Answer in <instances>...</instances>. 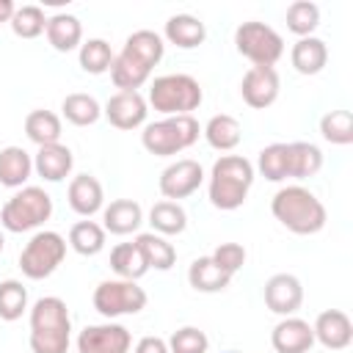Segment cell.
I'll list each match as a JSON object with an SVG mask.
<instances>
[{
  "instance_id": "4fadbf2b",
  "label": "cell",
  "mask_w": 353,
  "mask_h": 353,
  "mask_svg": "<svg viewBox=\"0 0 353 353\" xmlns=\"http://www.w3.org/2000/svg\"><path fill=\"white\" fill-rule=\"evenodd\" d=\"M102 116L116 127V130H138L146 124L149 116V105L138 91H116L105 108Z\"/></svg>"
},
{
  "instance_id": "f1b7e54d",
  "label": "cell",
  "mask_w": 353,
  "mask_h": 353,
  "mask_svg": "<svg viewBox=\"0 0 353 353\" xmlns=\"http://www.w3.org/2000/svg\"><path fill=\"white\" fill-rule=\"evenodd\" d=\"M61 113L69 124L74 127H91L99 121L102 116V105L91 97V94H83V91H74V94H66L63 102H61Z\"/></svg>"
},
{
  "instance_id": "ab89813d",
  "label": "cell",
  "mask_w": 353,
  "mask_h": 353,
  "mask_svg": "<svg viewBox=\"0 0 353 353\" xmlns=\"http://www.w3.org/2000/svg\"><path fill=\"white\" fill-rule=\"evenodd\" d=\"M165 342H168V353H207L210 350L207 334L201 328H196V325L176 328Z\"/></svg>"
},
{
  "instance_id": "8992f818",
  "label": "cell",
  "mask_w": 353,
  "mask_h": 353,
  "mask_svg": "<svg viewBox=\"0 0 353 353\" xmlns=\"http://www.w3.org/2000/svg\"><path fill=\"white\" fill-rule=\"evenodd\" d=\"M201 135V127L193 116H163L157 121L143 124L141 143L154 157H171L190 149Z\"/></svg>"
},
{
  "instance_id": "9c48e42d",
  "label": "cell",
  "mask_w": 353,
  "mask_h": 353,
  "mask_svg": "<svg viewBox=\"0 0 353 353\" xmlns=\"http://www.w3.org/2000/svg\"><path fill=\"white\" fill-rule=\"evenodd\" d=\"M146 301H149L146 290L138 287V281H127V279H105L97 284L91 295L94 309L108 320L121 314H138L141 309H146Z\"/></svg>"
},
{
  "instance_id": "7a4b0ae2",
  "label": "cell",
  "mask_w": 353,
  "mask_h": 353,
  "mask_svg": "<svg viewBox=\"0 0 353 353\" xmlns=\"http://www.w3.org/2000/svg\"><path fill=\"white\" fill-rule=\"evenodd\" d=\"M254 185V163L243 154H221L212 163L207 196L215 210L232 212L245 204L248 190Z\"/></svg>"
},
{
  "instance_id": "4316f807",
  "label": "cell",
  "mask_w": 353,
  "mask_h": 353,
  "mask_svg": "<svg viewBox=\"0 0 353 353\" xmlns=\"http://www.w3.org/2000/svg\"><path fill=\"white\" fill-rule=\"evenodd\" d=\"M135 245L138 251L143 254V262L146 268L152 270H171L174 262H176V248L163 237V234H154V232H141L135 237Z\"/></svg>"
},
{
  "instance_id": "d4e9b609",
  "label": "cell",
  "mask_w": 353,
  "mask_h": 353,
  "mask_svg": "<svg viewBox=\"0 0 353 353\" xmlns=\"http://www.w3.org/2000/svg\"><path fill=\"white\" fill-rule=\"evenodd\" d=\"M188 281L196 292H221L229 287L232 276L226 270H221L212 256H199L188 268Z\"/></svg>"
},
{
  "instance_id": "44dd1931",
  "label": "cell",
  "mask_w": 353,
  "mask_h": 353,
  "mask_svg": "<svg viewBox=\"0 0 353 353\" xmlns=\"http://www.w3.org/2000/svg\"><path fill=\"white\" fill-rule=\"evenodd\" d=\"M163 36H165L168 44L179 47V50H193V47L204 44L207 28H204V22H201L199 17H193V14H174V17H168Z\"/></svg>"
},
{
  "instance_id": "6da1fadb",
  "label": "cell",
  "mask_w": 353,
  "mask_h": 353,
  "mask_svg": "<svg viewBox=\"0 0 353 353\" xmlns=\"http://www.w3.org/2000/svg\"><path fill=\"white\" fill-rule=\"evenodd\" d=\"M270 212L292 234H317L328 221L325 204L303 185L279 188L270 199Z\"/></svg>"
},
{
  "instance_id": "836d02e7",
  "label": "cell",
  "mask_w": 353,
  "mask_h": 353,
  "mask_svg": "<svg viewBox=\"0 0 353 353\" xmlns=\"http://www.w3.org/2000/svg\"><path fill=\"white\" fill-rule=\"evenodd\" d=\"M77 61H80V69L88 74H105L110 72L113 50L105 39H88L77 47Z\"/></svg>"
},
{
  "instance_id": "d6986e66",
  "label": "cell",
  "mask_w": 353,
  "mask_h": 353,
  "mask_svg": "<svg viewBox=\"0 0 353 353\" xmlns=\"http://www.w3.org/2000/svg\"><path fill=\"white\" fill-rule=\"evenodd\" d=\"M74 157L72 149L63 143H50V146H39L36 157H33V171L44 179V182H61L72 174Z\"/></svg>"
},
{
  "instance_id": "60d3db41",
  "label": "cell",
  "mask_w": 353,
  "mask_h": 353,
  "mask_svg": "<svg viewBox=\"0 0 353 353\" xmlns=\"http://www.w3.org/2000/svg\"><path fill=\"white\" fill-rule=\"evenodd\" d=\"M210 256L215 259V265H218L221 270H226L229 276H234L237 270H243L248 254H245V248H243L240 243H221Z\"/></svg>"
},
{
  "instance_id": "e575fe53",
  "label": "cell",
  "mask_w": 353,
  "mask_h": 353,
  "mask_svg": "<svg viewBox=\"0 0 353 353\" xmlns=\"http://www.w3.org/2000/svg\"><path fill=\"white\" fill-rule=\"evenodd\" d=\"M28 312V287L19 279L0 281V320L14 323Z\"/></svg>"
},
{
  "instance_id": "ba28073f",
  "label": "cell",
  "mask_w": 353,
  "mask_h": 353,
  "mask_svg": "<svg viewBox=\"0 0 353 353\" xmlns=\"http://www.w3.org/2000/svg\"><path fill=\"white\" fill-rule=\"evenodd\" d=\"M234 47L243 58H248L254 66H276L284 55V39L276 28L265 22H243L234 30Z\"/></svg>"
},
{
  "instance_id": "5b68a950",
  "label": "cell",
  "mask_w": 353,
  "mask_h": 353,
  "mask_svg": "<svg viewBox=\"0 0 353 353\" xmlns=\"http://www.w3.org/2000/svg\"><path fill=\"white\" fill-rule=\"evenodd\" d=\"M52 215V196L39 188V185H25L19 188L0 210V226L6 232L22 234L41 229Z\"/></svg>"
},
{
  "instance_id": "d6a6232c",
  "label": "cell",
  "mask_w": 353,
  "mask_h": 353,
  "mask_svg": "<svg viewBox=\"0 0 353 353\" xmlns=\"http://www.w3.org/2000/svg\"><path fill=\"white\" fill-rule=\"evenodd\" d=\"M105 229L97 221H77L69 229V245L80 254V256H97L105 248Z\"/></svg>"
},
{
  "instance_id": "74e56055",
  "label": "cell",
  "mask_w": 353,
  "mask_h": 353,
  "mask_svg": "<svg viewBox=\"0 0 353 353\" xmlns=\"http://www.w3.org/2000/svg\"><path fill=\"white\" fill-rule=\"evenodd\" d=\"M320 135L334 146L353 143V113L350 110H328L320 119Z\"/></svg>"
},
{
  "instance_id": "8fae6325",
  "label": "cell",
  "mask_w": 353,
  "mask_h": 353,
  "mask_svg": "<svg viewBox=\"0 0 353 353\" xmlns=\"http://www.w3.org/2000/svg\"><path fill=\"white\" fill-rule=\"evenodd\" d=\"M132 334L121 323L85 325L77 334V353H130Z\"/></svg>"
},
{
  "instance_id": "1f68e13d",
  "label": "cell",
  "mask_w": 353,
  "mask_h": 353,
  "mask_svg": "<svg viewBox=\"0 0 353 353\" xmlns=\"http://www.w3.org/2000/svg\"><path fill=\"white\" fill-rule=\"evenodd\" d=\"M121 50H127L130 55L141 58L143 63H149V66L154 69V66L163 61V52H165V41H163V36H160V33H154V30H146V28H143V30H135V33H130Z\"/></svg>"
},
{
  "instance_id": "83f0119b",
  "label": "cell",
  "mask_w": 353,
  "mask_h": 353,
  "mask_svg": "<svg viewBox=\"0 0 353 353\" xmlns=\"http://www.w3.org/2000/svg\"><path fill=\"white\" fill-rule=\"evenodd\" d=\"M61 116L52 110H30L25 116V135L36 143V146H50V143H61Z\"/></svg>"
},
{
  "instance_id": "ee69618b",
  "label": "cell",
  "mask_w": 353,
  "mask_h": 353,
  "mask_svg": "<svg viewBox=\"0 0 353 353\" xmlns=\"http://www.w3.org/2000/svg\"><path fill=\"white\" fill-rule=\"evenodd\" d=\"M3 245H6V237H3V232H0V254H3Z\"/></svg>"
},
{
  "instance_id": "ac0fdd59",
  "label": "cell",
  "mask_w": 353,
  "mask_h": 353,
  "mask_svg": "<svg viewBox=\"0 0 353 353\" xmlns=\"http://www.w3.org/2000/svg\"><path fill=\"white\" fill-rule=\"evenodd\" d=\"M143 223V210L132 199H116L108 207H102V229L110 234H132Z\"/></svg>"
},
{
  "instance_id": "2e32d148",
  "label": "cell",
  "mask_w": 353,
  "mask_h": 353,
  "mask_svg": "<svg viewBox=\"0 0 353 353\" xmlns=\"http://www.w3.org/2000/svg\"><path fill=\"white\" fill-rule=\"evenodd\" d=\"M314 342H320L328 350H345L353 342V323L342 309H325L312 323Z\"/></svg>"
},
{
  "instance_id": "484cf974",
  "label": "cell",
  "mask_w": 353,
  "mask_h": 353,
  "mask_svg": "<svg viewBox=\"0 0 353 353\" xmlns=\"http://www.w3.org/2000/svg\"><path fill=\"white\" fill-rule=\"evenodd\" d=\"M149 223H152V232L154 234H163V237H174V234H182L188 229V212L179 201H157L152 210H149Z\"/></svg>"
},
{
  "instance_id": "277c9868",
  "label": "cell",
  "mask_w": 353,
  "mask_h": 353,
  "mask_svg": "<svg viewBox=\"0 0 353 353\" xmlns=\"http://www.w3.org/2000/svg\"><path fill=\"white\" fill-rule=\"evenodd\" d=\"M201 99H204V91L199 80L193 74L174 72V74H160L152 80L146 105L163 116H193Z\"/></svg>"
},
{
  "instance_id": "f35d334b",
  "label": "cell",
  "mask_w": 353,
  "mask_h": 353,
  "mask_svg": "<svg viewBox=\"0 0 353 353\" xmlns=\"http://www.w3.org/2000/svg\"><path fill=\"white\" fill-rule=\"evenodd\" d=\"M8 25L19 39H36L47 30V14L39 6H19Z\"/></svg>"
},
{
  "instance_id": "5bb4252c",
  "label": "cell",
  "mask_w": 353,
  "mask_h": 353,
  "mask_svg": "<svg viewBox=\"0 0 353 353\" xmlns=\"http://www.w3.org/2000/svg\"><path fill=\"white\" fill-rule=\"evenodd\" d=\"M265 306L273 312V314H281V317H290L301 309L303 303V284L298 276L292 273H276L265 281Z\"/></svg>"
},
{
  "instance_id": "e0dca14e",
  "label": "cell",
  "mask_w": 353,
  "mask_h": 353,
  "mask_svg": "<svg viewBox=\"0 0 353 353\" xmlns=\"http://www.w3.org/2000/svg\"><path fill=\"white\" fill-rule=\"evenodd\" d=\"M66 199H69V207L77 215H83V218H91V215H97L105 207V190H102L99 179L91 176V174L72 176L69 190H66Z\"/></svg>"
},
{
  "instance_id": "b9f144b4",
  "label": "cell",
  "mask_w": 353,
  "mask_h": 353,
  "mask_svg": "<svg viewBox=\"0 0 353 353\" xmlns=\"http://www.w3.org/2000/svg\"><path fill=\"white\" fill-rule=\"evenodd\" d=\"M132 353H168V342L163 336H141L135 342V350Z\"/></svg>"
},
{
  "instance_id": "7bdbcfd3",
  "label": "cell",
  "mask_w": 353,
  "mask_h": 353,
  "mask_svg": "<svg viewBox=\"0 0 353 353\" xmlns=\"http://www.w3.org/2000/svg\"><path fill=\"white\" fill-rule=\"evenodd\" d=\"M14 11H17V6H14L11 0H0V25H3V22H11Z\"/></svg>"
},
{
  "instance_id": "f6af8a7d",
  "label": "cell",
  "mask_w": 353,
  "mask_h": 353,
  "mask_svg": "<svg viewBox=\"0 0 353 353\" xmlns=\"http://www.w3.org/2000/svg\"><path fill=\"white\" fill-rule=\"evenodd\" d=\"M226 353H237V350H226Z\"/></svg>"
},
{
  "instance_id": "ffe728a7",
  "label": "cell",
  "mask_w": 353,
  "mask_h": 353,
  "mask_svg": "<svg viewBox=\"0 0 353 353\" xmlns=\"http://www.w3.org/2000/svg\"><path fill=\"white\" fill-rule=\"evenodd\" d=\"M47 41L52 44V50L58 52H72L83 44V25L74 14L58 11L52 17H47Z\"/></svg>"
},
{
  "instance_id": "7c38bea8",
  "label": "cell",
  "mask_w": 353,
  "mask_h": 353,
  "mask_svg": "<svg viewBox=\"0 0 353 353\" xmlns=\"http://www.w3.org/2000/svg\"><path fill=\"white\" fill-rule=\"evenodd\" d=\"M279 88H281V80L276 66H251L240 80V97L254 110L270 108L279 99Z\"/></svg>"
},
{
  "instance_id": "603a6c76",
  "label": "cell",
  "mask_w": 353,
  "mask_h": 353,
  "mask_svg": "<svg viewBox=\"0 0 353 353\" xmlns=\"http://www.w3.org/2000/svg\"><path fill=\"white\" fill-rule=\"evenodd\" d=\"M201 135H204V141H207L215 152H232V149H237V143L243 141V127H240V121H237L234 116H229V113H215V116L204 124Z\"/></svg>"
},
{
  "instance_id": "cb8c5ba5",
  "label": "cell",
  "mask_w": 353,
  "mask_h": 353,
  "mask_svg": "<svg viewBox=\"0 0 353 353\" xmlns=\"http://www.w3.org/2000/svg\"><path fill=\"white\" fill-rule=\"evenodd\" d=\"M33 174V157L22 146L0 149V185L6 188H25Z\"/></svg>"
},
{
  "instance_id": "f546056e",
  "label": "cell",
  "mask_w": 353,
  "mask_h": 353,
  "mask_svg": "<svg viewBox=\"0 0 353 353\" xmlns=\"http://www.w3.org/2000/svg\"><path fill=\"white\" fill-rule=\"evenodd\" d=\"M290 154V179H309L323 168V152L309 141L287 143Z\"/></svg>"
},
{
  "instance_id": "52a82bcc",
  "label": "cell",
  "mask_w": 353,
  "mask_h": 353,
  "mask_svg": "<svg viewBox=\"0 0 353 353\" xmlns=\"http://www.w3.org/2000/svg\"><path fill=\"white\" fill-rule=\"evenodd\" d=\"M66 237L52 229H39L19 254V270L30 281H41L58 270L66 256Z\"/></svg>"
},
{
  "instance_id": "9a60e30c",
  "label": "cell",
  "mask_w": 353,
  "mask_h": 353,
  "mask_svg": "<svg viewBox=\"0 0 353 353\" xmlns=\"http://www.w3.org/2000/svg\"><path fill=\"white\" fill-rule=\"evenodd\" d=\"M270 345L276 353H309L314 345V331L306 320L290 314L281 317L270 331Z\"/></svg>"
},
{
  "instance_id": "3957f363",
  "label": "cell",
  "mask_w": 353,
  "mask_h": 353,
  "mask_svg": "<svg viewBox=\"0 0 353 353\" xmlns=\"http://www.w3.org/2000/svg\"><path fill=\"white\" fill-rule=\"evenodd\" d=\"M72 342V317L58 295H44L30 306V350L66 353Z\"/></svg>"
},
{
  "instance_id": "7402d4cb",
  "label": "cell",
  "mask_w": 353,
  "mask_h": 353,
  "mask_svg": "<svg viewBox=\"0 0 353 353\" xmlns=\"http://www.w3.org/2000/svg\"><path fill=\"white\" fill-rule=\"evenodd\" d=\"M290 61H292L298 74H320L328 63V47L317 36H303L292 44Z\"/></svg>"
},
{
  "instance_id": "4dcf8cb0",
  "label": "cell",
  "mask_w": 353,
  "mask_h": 353,
  "mask_svg": "<svg viewBox=\"0 0 353 353\" xmlns=\"http://www.w3.org/2000/svg\"><path fill=\"white\" fill-rule=\"evenodd\" d=\"M110 268L116 273V279H127V281H138L149 268L143 262V254L138 251L135 240L132 243H119L110 251Z\"/></svg>"
},
{
  "instance_id": "30bf717a",
  "label": "cell",
  "mask_w": 353,
  "mask_h": 353,
  "mask_svg": "<svg viewBox=\"0 0 353 353\" xmlns=\"http://www.w3.org/2000/svg\"><path fill=\"white\" fill-rule=\"evenodd\" d=\"M204 182V168L199 160H190V157H182V160H174L171 165L163 168L160 179H157V188L163 193V199L168 201H179V199H188L193 196Z\"/></svg>"
},
{
  "instance_id": "8d00e7d4",
  "label": "cell",
  "mask_w": 353,
  "mask_h": 353,
  "mask_svg": "<svg viewBox=\"0 0 353 353\" xmlns=\"http://www.w3.org/2000/svg\"><path fill=\"white\" fill-rule=\"evenodd\" d=\"M320 25V6L309 3V0H295L287 8V30L295 33L298 39L312 36Z\"/></svg>"
},
{
  "instance_id": "d590c367",
  "label": "cell",
  "mask_w": 353,
  "mask_h": 353,
  "mask_svg": "<svg viewBox=\"0 0 353 353\" xmlns=\"http://www.w3.org/2000/svg\"><path fill=\"white\" fill-rule=\"evenodd\" d=\"M256 168L268 182H284L290 179V154H287V143H270L259 152L256 157Z\"/></svg>"
}]
</instances>
